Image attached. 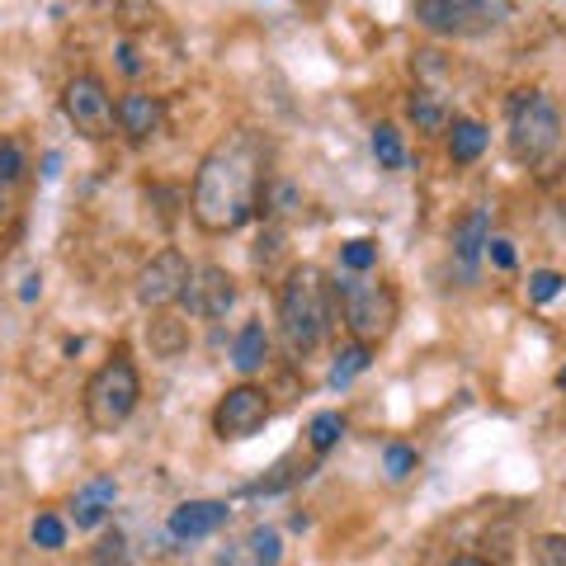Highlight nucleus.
Returning a JSON list of instances; mask_svg holds the SVG:
<instances>
[{
	"instance_id": "nucleus-30",
	"label": "nucleus",
	"mask_w": 566,
	"mask_h": 566,
	"mask_svg": "<svg viewBox=\"0 0 566 566\" xmlns=\"http://www.w3.org/2000/svg\"><path fill=\"white\" fill-rule=\"evenodd\" d=\"M24 175V151L14 142H0V185H14Z\"/></svg>"
},
{
	"instance_id": "nucleus-24",
	"label": "nucleus",
	"mask_w": 566,
	"mask_h": 566,
	"mask_svg": "<svg viewBox=\"0 0 566 566\" xmlns=\"http://www.w3.org/2000/svg\"><path fill=\"white\" fill-rule=\"evenodd\" d=\"M245 557H251V566H279V534L274 528H255V534L245 538Z\"/></svg>"
},
{
	"instance_id": "nucleus-15",
	"label": "nucleus",
	"mask_w": 566,
	"mask_h": 566,
	"mask_svg": "<svg viewBox=\"0 0 566 566\" xmlns=\"http://www.w3.org/2000/svg\"><path fill=\"white\" fill-rule=\"evenodd\" d=\"M264 359H270V331H264V322H245L237 331V340H232V364H237V374H260Z\"/></svg>"
},
{
	"instance_id": "nucleus-11",
	"label": "nucleus",
	"mask_w": 566,
	"mask_h": 566,
	"mask_svg": "<svg viewBox=\"0 0 566 566\" xmlns=\"http://www.w3.org/2000/svg\"><path fill=\"white\" fill-rule=\"evenodd\" d=\"M232 520V505L227 501H185V505H175L170 510V538H180V543H193V538H208V534H218V528Z\"/></svg>"
},
{
	"instance_id": "nucleus-6",
	"label": "nucleus",
	"mask_w": 566,
	"mask_h": 566,
	"mask_svg": "<svg viewBox=\"0 0 566 566\" xmlns=\"http://www.w3.org/2000/svg\"><path fill=\"white\" fill-rule=\"evenodd\" d=\"M62 114L71 118V128H76L81 137H91V142L114 137V95L99 76H91V71H81V76L66 81Z\"/></svg>"
},
{
	"instance_id": "nucleus-31",
	"label": "nucleus",
	"mask_w": 566,
	"mask_h": 566,
	"mask_svg": "<svg viewBox=\"0 0 566 566\" xmlns=\"http://www.w3.org/2000/svg\"><path fill=\"white\" fill-rule=\"evenodd\" d=\"M486 255H491L495 270H515V245H510L505 237H491L486 241Z\"/></svg>"
},
{
	"instance_id": "nucleus-16",
	"label": "nucleus",
	"mask_w": 566,
	"mask_h": 566,
	"mask_svg": "<svg viewBox=\"0 0 566 566\" xmlns=\"http://www.w3.org/2000/svg\"><path fill=\"white\" fill-rule=\"evenodd\" d=\"M486 142H491V133L476 118H453L449 123V156H453V166H472L476 156L486 151Z\"/></svg>"
},
{
	"instance_id": "nucleus-17",
	"label": "nucleus",
	"mask_w": 566,
	"mask_h": 566,
	"mask_svg": "<svg viewBox=\"0 0 566 566\" xmlns=\"http://www.w3.org/2000/svg\"><path fill=\"white\" fill-rule=\"evenodd\" d=\"M147 340H151V354L156 359H175V354L189 349V326L180 322V316H151L147 322Z\"/></svg>"
},
{
	"instance_id": "nucleus-36",
	"label": "nucleus",
	"mask_w": 566,
	"mask_h": 566,
	"mask_svg": "<svg viewBox=\"0 0 566 566\" xmlns=\"http://www.w3.org/2000/svg\"><path fill=\"white\" fill-rule=\"evenodd\" d=\"M557 392H566V364L557 368Z\"/></svg>"
},
{
	"instance_id": "nucleus-13",
	"label": "nucleus",
	"mask_w": 566,
	"mask_h": 566,
	"mask_svg": "<svg viewBox=\"0 0 566 566\" xmlns=\"http://www.w3.org/2000/svg\"><path fill=\"white\" fill-rule=\"evenodd\" d=\"M486 241H491V208H472L453 222V255L468 274L476 270V260L486 255Z\"/></svg>"
},
{
	"instance_id": "nucleus-19",
	"label": "nucleus",
	"mask_w": 566,
	"mask_h": 566,
	"mask_svg": "<svg viewBox=\"0 0 566 566\" xmlns=\"http://www.w3.org/2000/svg\"><path fill=\"white\" fill-rule=\"evenodd\" d=\"M345 439V416L340 411H316L312 416V424H307V444H312V453L322 458V453H331L335 444Z\"/></svg>"
},
{
	"instance_id": "nucleus-26",
	"label": "nucleus",
	"mask_w": 566,
	"mask_h": 566,
	"mask_svg": "<svg viewBox=\"0 0 566 566\" xmlns=\"http://www.w3.org/2000/svg\"><path fill=\"white\" fill-rule=\"evenodd\" d=\"M566 289V279L557 274V270H534V274H528V303H553V297Z\"/></svg>"
},
{
	"instance_id": "nucleus-28",
	"label": "nucleus",
	"mask_w": 566,
	"mask_h": 566,
	"mask_svg": "<svg viewBox=\"0 0 566 566\" xmlns=\"http://www.w3.org/2000/svg\"><path fill=\"white\" fill-rule=\"evenodd\" d=\"M91 566H128V538H123L118 528H114V534H109V538H104V543L95 547Z\"/></svg>"
},
{
	"instance_id": "nucleus-14",
	"label": "nucleus",
	"mask_w": 566,
	"mask_h": 566,
	"mask_svg": "<svg viewBox=\"0 0 566 566\" xmlns=\"http://www.w3.org/2000/svg\"><path fill=\"white\" fill-rule=\"evenodd\" d=\"M114 501H118V482L114 476H95V482H85L76 491V501H71V520H76V528H99L104 520H109Z\"/></svg>"
},
{
	"instance_id": "nucleus-27",
	"label": "nucleus",
	"mask_w": 566,
	"mask_h": 566,
	"mask_svg": "<svg viewBox=\"0 0 566 566\" xmlns=\"http://www.w3.org/2000/svg\"><path fill=\"white\" fill-rule=\"evenodd\" d=\"M382 472L392 476V482H406V476L416 472V449H406V444H387V453H382Z\"/></svg>"
},
{
	"instance_id": "nucleus-18",
	"label": "nucleus",
	"mask_w": 566,
	"mask_h": 566,
	"mask_svg": "<svg viewBox=\"0 0 566 566\" xmlns=\"http://www.w3.org/2000/svg\"><path fill=\"white\" fill-rule=\"evenodd\" d=\"M368 364H374V345H359V340L340 345L335 349V364H331V387H349Z\"/></svg>"
},
{
	"instance_id": "nucleus-4",
	"label": "nucleus",
	"mask_w": 566,
	"mask_h": 566,
	"mask_svg": "<svg viewBox=\"0 0 566 566\" xmlns=\"http://www.w3.org/2000/svg\"><path fill=\"white\" fill-rule=\"evenodd\" d=\"M510 156L524 166H538L557 151L562 142V114L553 95L543 91H515L510 95Z\"/></svg>"
},
{
	"instance_id": "nucleus-35",
	"label": "nucleus",
	"mask_w": 566,
	"mask_h": 566,
	"mask_svg": "<svg viewBox=\"0 0 566 566\" xmlns=\"http://www.w3.org/2000/svg\"><path fill=\"white\" fill-rule=\"evenodd\" d=\"M449 566H486V562H482V557H453Z\"/></svg>"
},
{
	"instance_id": "nucleus-1",
	"label": "nucleus",
	"mask_w": 566,
	"mask_h": 566,
	"mask_svg": "<svg viewBox=\"0 0 566 566\" xmlns=\"http://www.w3.org/2000/svg\"><path fill=\"white\" fill-rule=\"evenodd\" d=\"M260 193H264V142L251 128H241L222 137L199 161L189 212L203 232L227 237L260 212Z\"/></svg>"
},
{
	"instance_id": "nucleus-25",
	"label": "nucleus",
	"mask_w": 566,
	"mask_h": 566,
	"mask_svg": "<svg viewBox=\"0 0 566 566\" xmlns=\"http://www.w3.org/2000/svg\"><path fill=\"white\" fill-rule=\"evenodd\" d=\"M29 538H33V547L57 553V547H66V524L57 515H39V520H33V528H29Z\"/></svg>"
},
{
	"instance_id": "nucleus-3",
	"label": "nucleus",
	"mask_w": 566,
	"mask_h": 566,
	"mask_svg": "<svg viewBox=\"0 0 566 566\" xmlns=\"http://www.w3.org/2000/svg\"><path fill=\"white\" fill-rule=\"evenodd\" d=\"M331 293H335V312H340L345 331L359 345H378L392 335L401 307H397V293L387 289V283H374L364 274H345V279L331 283Z\"/></svg>"
},
{
	"instance_id": "nucleus-10",
	"label": "nucleus",
	"mask_w": 566,
	"mask_h": 566,
	"mask_svg": "<svg viewBox=\"0 0 566 566\" xmlns=\"http://www.w3.org/2000/svg\"><path fill=\"white\" fill-rule=\"evenodd\" d=\"M180 303L189 307V316H203V322H218V316L232 312L237 303V279L222 270V264H203V270L189 274V289Z\"/></svg>"
},
{
	"instance_id": "nucleus-9",
	"label": "nucleus",
	"mask_w": 566,
	"mask_h": 566,
	"mask_svg": "<svg viewBox=\"0 0 566 566\" xmlns=\"http://www.w3.org/2000/svg\"><path fill=\"white\" fill-rule=\"evenodd\" d=\"M189 260L185 251H175V245H166V251H156L147 264H142V274H137V303L142 307H170V303H180L185 289H189Z\"/></svg>"
},
{
	"instance_id": "nucleus-21",
	"label": "nucleus",
	"mask_w": 566,
	"mask_h": 566,
	"mask_svg": "<svg viewBox=\"0 0 566 566\" xmlns=\"http://www.w3.org/2000/svg\"><path fill=\"white\" fill-rule=\"evenodd\" d=\"M374 156H378L382 170H401L406 166V147H401L397 123H378L374 128Z\"/></svg>"
},
{
	"instance_id": "nucleus-20",
	"label": "nucleus",
	"mask_w": 566,
	"mask_h": 566,
	"mask_svg": "<svg viewBox=\"0 0 566 566\" xmlns=\"http://www.w3.org/2000/svg\"><path fill=\"white\" fill-rule=\"evenodd\" d=\"M406 114H411V123L420 133H444L449 128V114H444V104H439L430 91H416L411 104H406Z\"/></svg>"
},
{
	"instance_id": "nucleus-2",
	"label": "nucleus",
	"mask_w": 566,
	"mask_h": 566,
	"mask_svg": "<svg viewBox=\"0 0 566 566\" xmlns=\"http://www.w3.org/2000/svg\"><path fill=\"white\" fill-rule=\"evenodd\" d=\"M335 326V293L316 264H297L279 293V331L293 354H312Z\"/></svg>"
},
{
	"instance_id": "nucleus-33",
	"label": "nucleus",
	"mask_w": 566,
	"mask_h": 566,
	"mask_svg": "<svg viewBox=\"0 0 566 566\" xmlns=\"http://www.w3.org/2000/svg\"><path fill=\"white\" fill-rule=\"evenodd\" d=\"M118 66L128 71V76H137V71H142V62H137V48H133V43H118Z\"/></svg>"
},
{
	"instance_id": "nucleus-5",
	"label": "nucleus",
	"mask_w": 566,
	"mask_h": 566,
	"mask_svg": "<svg viewBox=\"0 0 566 566\" xmlns=\"http://www.w3.org/2000/svg\"><path fill=\"white\" fill-rule=\"evenodd\" d=\"M137 397H142V378L128 354H114L109 364H99L91 382H85V420H91V430L109 434L118 430L123 420L137 411Z\"/></svg>"
},
{
	"instance_id": "nucleus-7",
	"label": "nucleus",
	"mask_w": 566,
	"mask_h": 566,
	"mask_svg": "<svg viewBox=\"0 0 566 566\" xmlns=\"http://www.w3.org/2000/svg\"><path fill=\"white\" fill-rule=\"evenodd\" d=\"M510 20V6L501 0H416V24L430 33H482Z\"/></svg>"
},
{
	"instance_id": "nucleus-29",
	"label": "nucleus",
	"mask_w": 566,
	"mask_h": 566,
	"mask_svg": "<svg viewBox=\"0 0 566 566\" xmlns=\"http://www.w3.org/2000/svg\"><path fill=\"white\" fill-rule=\"evenodd\" d=\"M534 562L538 566H566V534H543L534 547Z\"/></svg>"
},
{
	"instance_id": "nucleus-23",
	"label": "nucleus",
	"mask_w": 566,
	"mask_h": 566,
	"mask_svg": "<svg viewBox=\"0 0 566 566\" xmlns=\"http://www.w3.org/2000/svg\"><path fill=\"white\" fill-rule=\"evenodd\" d=\"M374 264H378V245L374 241H345L340 245V270L345 274H368V270H374Z\"/></svg>"
},
{
	"instance_id": "nucleus-34",
	"label": "nucleus",
	"mask_w": 566,
	"mask_h": 566,
	"mask_svg": "<svg viewBox=\"0 0 566 566\" xmlns=\"http://www.w3.org/2000/svg\"><path fill=\"white\" fill-rule=\"evenodd\" d=\"M39 289H43V279H39V274H29V279H24V289H20V297H24V303H33V297H39Z\"/></svg>"
},
{
	"instance_id": "nucleus-32",
	"label": "nucleus",
	"mask_w": 566,
	"mask_h": 566,
	"mask_svg": "<svg viewBox=\"0 0 566 566\" xmlns=\"http://www.w3.org/2000/svg\"><path fill=\"white\" fill-rule=\"evenodd\" d=\"M279 241H283L279 227H270V232H260V241H255V264H270V260L279 255Z\"/></svg>"
},
{
	"instance_id": "nucleus-22",
	"label": "nucleus",
	"mask_w": 566,
	"mask_h": 566,
	"mask_svg": "<svg viewBox=\"0 0 566 566\" xmlns=\"http://www.w3.org/2000/svg\"><path fill=\"white\" fill-rule=\"evenodd\" d=\"M260 199H264V212H270V218H289V212L303 208V189L289 185V180H270Z\"/></svg>"
},
{
	"instance_id": "nucleus-8",
	"label": "nucleus",
	"mask_w": 566,
	"mask_h": 566,
	"mask_svg": "<svg viewBox=\"0 0 566 566\" xmlns=\"http://www.w3.org/2000/svg\"><path fill=\"white\" fill-rule=\"evenodd\" d=\"M270 416H274L270 392L255 382H237V387H227L218 411H212V430H218V439H251L270 424Z\"/></svg>"
},
{
	"instance_id": "nucleus-12",
	"label": "nucleus",
	"mask_w": 566,
	"mask_h": 566,
	"mask_svg": "<svg viewBox=\"0 0 566 566\" xmlns=\"http://www.w3.org/2000/svg\"><path fill=\"white\" fill-rule=\"evenodd\" d=\"M114 123L123 133H128L133 142H147L161 133V123H166V104L161 95H147V91H128L118 104H114Z\"/></svg>"
}]
</instances>
